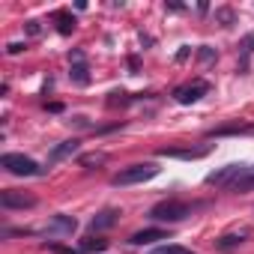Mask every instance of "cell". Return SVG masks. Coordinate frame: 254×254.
Masks as SVG:
<instances>
[{
	"mask_svg": "<svg viewBox=\"0 0 254 254\" xmlns=\"http://www.w3.org/2000/svg\"><path fill=\"white\" fill-rule=\"evenodd\" d=\"M159 174V165L153 162H144V165H132V168H126L114 177V186H132V183H147Z\"/></svg>",
	"mask_w": 254,
	"mask_h": 254,
	"instance_id": "6da1fadb",
	"label": "cell"
},
{
	"mask_svg": "<svg viewBox=\"0 0 254 254\" xmlns=\"http://www.w3.org/2000/svg\"><path fill=\"white\" fill-rule=\"evenodd\" d=\"M189 212H191L189 203H183V200H165V203H159V206L150 209V218H156V221H183Z\"/></svg>",
	"mask_w": 254,
	"mask_h": 254,
	"instance_id": "7a4b0ae2",
	"label": "cell"
},
{
	"mask_svg": "<svg viewBox=\"0 0 254 254\" xmlns=\"http://www.w3.org/2000/svg\"><path fill=\"white\" fill-rule=\"evenodd\" d=\"M0 165H3L9 174H15V177H33V174H39V165L33 159L21 156V153H6L3 159H0Z\"/></svg>",
	"mask_w": 254,
	"mask_h": 254,
	"instance_id": "3957f363",
	"label": "cell"
},
{
	"mask_svg": "<svg viewBox=\"0 0 254 254\" xmlns=\"http://www.w3.org/2000/svg\"><path fill=\"white\" fill-rule=\"evenodd\" d=\"M0 203L6 209H30V206H36V197L24 194V191H15V189H6V191H0Z\"/></svg>",
	"mask_w": 254,
	"mask_h": 254,
	"instance_id": "277c9868",
	"label": "cell"
},
{
	"mask_svg": "<svg viewBox=\"0 0 254 254\" xmlns=\"http://www.w3.org/2000/svg\"><path fill=\"white\" fill-rule=\"evenodd\" d=\"M245 171H248L245 165H227V168H221V171L209 174V177H206V183H212V186H227V189H230V186L245 174Z\"/></svg>",
	"mask_w": 254,
	"mask_h": 254,
	"instance_id": "5b68a950",
	"label": "cell"
},
{
	"mask_svg": "<svg viewBox=\"0 0 254 254\" xmlns=\"http://www.w3.org/2000/svg\"><path fill=\"white\" fill-rule=\"evenodd\" d=\"M206 90H209V84H206V81H194V84H186V87H180L174 96H177V102H180V105H191V102H197V99H200Z\"/></svg>",
	"mask_w": 254,
	"mask_h": 254,
	"instance_id": "8992f818",
	"label": "cell"
},
{
	"mask_svg": "<svg viewBox=\"0 0 254 254\" xmlns=\"http://www.w3.org/2000/svg\"><path fill=\"white\" fill-rule=\"evenodd\" d=\"M69 63H72V81L78 84V87H87L90 84V72H87V63H84V54L81 51H72L69 54Z\"/></svg>",
	"mask_w": 254,
	"mask_h": 254,
	"instance_id": "52a82bcc",
	"label": "cell"
},
{
	"mask_svg": "<svg viewBox=\"0 0 254 254\" xmlns=\"http://www.w3.org/2000/svg\"><path fill=\"white\" fill-rule=\"evenodd\" d=\"M78 227V221L72 215H54L51 224H48V233H57V236H72V230Z\"/></svg>",
	"mask_w": 254,
	"mask_h": 254,
	"instance_id": "ba28073f",
	"label": "cell"
},
{
	"mask_svg": "<svg viewBox=\"0 0 254 254\" xmlns=\"http://www.w3.org/2000/svg\"><path fill=\"white\" fill-rule=\"evenodd\" d=\"M156 239H168V233L165 230H159V227H150V230H138V233H132V245H150V242H156Z\"/></svg>",
	"mask_w": 254,
	"mask_h": 254,
	"instance_id": "9c48e42d",
	"label": "cell"
},
{
	"mask_svg": "<svg viewBox=\"0 0 254 254\" xmlns=\"http://www.w3.org/2000/svg\"><path fill=\"white\" fill-rule=\"evenodd\" d=\"M117 209H102L96 218H93V230H108L111 224H117Z\"/></svg>",
	"mask_w": 254,
	"mask_h": 254,
	"instance_id": "30bf717a",
	"label": "cell"
},
{
	"mask_svg": "<svg viewBox=\"0 0 254 254\" xmlns=\"http://www.w3.org/2000/svg\"><path fill=\"white\" fill-rule=\"evenodd\" d=\"M78 150V141H63L54 153H51V162H60V159H66V156H72Z\"/></svg>",
	"mask_w": 254,
	"mask_h": 254,
	"instance_id": "8fae6325",
	"label": "cell"
},
{
	"mask_svg": "<svg viewBox=\"0 0 254 254\" xmlns=\"http://www.w3.org/2000/svg\"><path fill=\"white\" fill-rule=\"evenodd\" d=\"M239 242H242V236H239V233H227V236H221L215 245H218L221 251H230V248H236Z\"/></svg>",
	"mask_w": 254,
	"mask_h": 254,
	"instance_id": "7c38bea8",
	"label": "cell"
},
{
	"mask_svg": "<svg viewBox=\"0 0 254 254\" xmlns=\"http://www.w3.org/2000/svg\"><path fill=\"white\" fill-rule=\"evenodd\" d=\"M81 248H84V251H105L108 242L99 239V236H90V239H81Z\"/></svg>",
	"mask_w": 254,
	"mask_h": 254,
	"instance_id": "4fadbf2b",
	"label": "cell"
},
{
	"mask_svg": "<svg viewBox=\"0 0 254 254\" xmlns=\"http://www.w3.org/2000/svg\"><path fill=\"white\" fill-rule=\"evenodd\" d=\"M248 189H254V177L245 171V174H242V177H239V180L230 186V191H248Z\"/></svg>",
	"mask_w": 254,
	"mask_h": 254,
	"instance_id": "5bb4252c",
	"label": "cell"
},
{
	"mask_svg": "<svg viewBox=\"0 0 254 254\" xmlns=\"http://www.w3.org/2000/svg\"><path fill=\"white\" fill-rule=\"evenodd\" d=\"M57 21H60V33H72V27H75V18H72V15L60 12V15H57Z\"/></svg>",
	"mask_w": 254,
	"mask_h": 254,
	"instance_id": "9a60e30c",
	"label": "cell"
},
{
	"mask_svg": "<svg viewBox=\"0 0 254 254\" xmlns=\"http://www.w3.org/2000/svg\"><path fill=\"white\" fill-rule=\"evenodd\" d=\"M153 254H189V251L180 248V245H165V248H156Z\"/></svg>",
	"mask_w": 254,
	"mask_h": 254,
	"instance_id": "2e32d148",
	"label": "cell"
},
{
	"mask_svg": "<svg viewBox=\"0 0 254 254\" xmlns=\"http://www.w3.org/2000/svg\"><path fill=\"white\" fill-rule=\"evenodd\" d=\"M215 15H218V21H224V24H230V21H233V12H230V9H218Z\"/></svg>",
	"mask_w": 254,
	"mask_h": 254,
	"instance_id": "e0dca14e",
	"label": "cell"
},
{
	"mask_svg": "<svg viewBox=\"0 0 254 254\" xmlns=\"http://www.w3.org/2000/svg\"><path fill=\"white\" fill-rule=\"evenodd\" d=\"M212 57H215V51H212V48H200V60H203V63H209Z\"/></svg>",
	"mask_w": 254,
	"mask_h": 254,
	"instance_id": "ac0fdd59",
	"label": "cell"
},
{
	"mask_svg": "<svg viewBox=\"0 0 254 254\" xmlns=\"http://www.w3.org/2000/svg\"><path fill=\"white\" fill-rule=\"evenodd\" d=\"M251 48H254V36H248V39L242 42V54H251Z\"/></svg>",
	"mask_w": 254,
	"mask_h": 254,
	"instance_id": "d6986e66",
	"label": "cell"
},
{
	"mask_svg": "<svg viewBox=\"0 0 254 254\" xmlns=\"http://www.w3.org/2000/svg\"><path fill=\"white\" fill-rule=\"evenodd\" d=\"M24 48H27V45H21V42H12L6 51H9V54H18V51H24Z\"/></svg>",
	"mask_w": 254,
	"mask_h": 254,
	"instance_id": "ffe728a7",
	"label": "cell"
},
{
	"mask_svg": "<svg viewBox=\"0 0 254 254\" xmlns=\"http://www.w3.org/2000/svg\"><path fill=\"white\" fill-rule=\"evenodd\" d=\"M27 33L36 36V33H39V24H36V21H27Z\"/></svg>",
	"mask_w": 254,
	"mask_h": 254,
	"instance_id": "44dd1931",
	"label": "cell"
}]
</instances>
